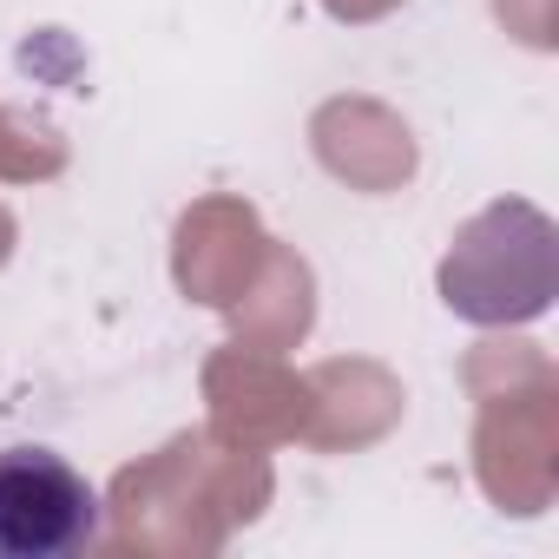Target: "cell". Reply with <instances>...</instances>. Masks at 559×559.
<instances>
[{
  "mask_svg": "<svg viewBox=\"0 0 559 559\" xmlns=\"http://www.w3.org/2000/svg\"><path fill=\"white\" fill-rule=\"evenodd\" d=\"M99 539V487L53 448L0 454V559H67Z\"/></svg>",
  "mask_w": 559,
  "mask_h": 559,
  "instance_id": "6da1fadb",
  "label": "cell"
}]
</instances>
